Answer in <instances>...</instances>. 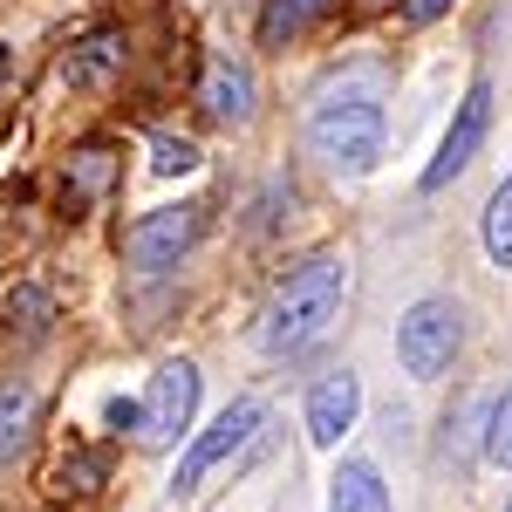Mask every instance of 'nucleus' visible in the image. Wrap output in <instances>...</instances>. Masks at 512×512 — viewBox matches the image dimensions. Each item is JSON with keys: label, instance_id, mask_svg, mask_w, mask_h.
<instances>
[{"label": "nucleus", "instance_id": "nucleus-16", "mask_svg": "<svg viewBox=\"0 0 512 512\" xmlns=\"http://www.w3.org/2000/svg\"><path fill=\"white\" fill-rule=\"evenodd\" d=\"M123 48H117V35H96V41H82V55H69V82H96L110 62H117Z\"/></svg>", "mask_w": 512, "mask_h": 512}, {"label": "nucleus", "instance_id": "nucleus-11", "mask_svg": "<svg viewBox=\"0 0 512 512\" xmlns=\"http://www.w3.org/2000/svg\"><path fill=\"white\" fill-rule=\"evenodd\" d=\"M117 185V151L110 144H82L69 158V198H103Z\"/></svg>", "mask_w": 512, "mask_h": 512}, {"label": "nucleus", "instance_id": "nucleus-3", "mask_svg": "<svg viewBox=\"0 0 512 512\" xmlns=\"http://www.w3.org/2000/svg\"><path fill=\"white\" fill-rule=\"evenodd\" d=\"M458 342H465V315H458V301H444V294L417 301L410 315L396 321V362H403L417 383H437V376L451 369Z\"/></svg>", "mask_w": 512, "mask_h": 512}, {"label": "nucleus", "instance_id": "nucleus-9", "mask_svg": "<svg viewBox=\"0 0 512 512\" xmlns=\"http://www.w3.org/2000/svg\"><path fill=\"white\" fill-rule=\"evenodd\" d=\"M198 103H205L219 123H246L253 117V76L239 69L233 55H212V62H205V96H198Z\"/></svg>", "mask_w": 512, "mask_h": 512}, {"label": "nucleus", "instance_id": "nucleus-2", "mask_svg": "<svg viewBox=\"0 0 512 512\" xmlns=\"http://www.w3.org/2000/svg\"><path fill=\"white\" fill-rule=\"evenodd\" d=\"M308 144H315V158L328 171L369 178L383 164V110L369 96H335V103H321L315 117H308Z\"/></svg>", "mask_w": 512, "mask_h": 512}, {"label": "nucleus", "instance_id": "nucleus-1", "mask_svg": "<svg viewBox=\"0 0 512 512\" xmlns=\"http://www.w3.org/2000/svg\"><path fill=\"white\" fill-rule=\"evenodd\" d=\"M342 294H349V267L335 260V253H315V260H301L294 274L274 287V301H267V315H260V342L274 355H294L321 342L335 315H342Z\"/></svg>", "mask_w": 512, "mask_h": 512}, {"label": "nucleus", "instance_id": "nucleus-7", "mask_svg": "<svg viewBox=\"0 0 512 512\" xmlns=\"http://www.w3.org/2000/svg\"><path fill=\"white\" fill-rule=\"evenodd\" d=\"M485 130H492V82H472V89H465V103H458V117H451V130H444V144H437L431 171H424V192H444V185L478 158Z\"/></svg>", "mask_w": 512, "mask_h": 512}, {"label": "nucleus", "instance_id": "nucleus-14", "mask_svg": "<svg viewBox=\"0 0 512 512\" xmlns=\"http://www.w3.org/2000/svg\"><path fill=\"white\" fill-rule=\"evenodd\" d=\"M28 417H35V390L28 383H0V458L28 437Z\"/></svg>", "mask_w": 512, "mask_h": 512}, {"label": "nucleus", "instance_id": "nucleus-19", "mask_svg": "<svg viewBox=\"0 0 512 512\" xmlns=\"http://www.w3.org/2000/svg\"><path fill=\"white\" fill-rule=\"evenodd\" d=\"M7 315H28V328H41V321H48V294H35V287H14V294H7Z\"/></svg>", "mask_w": 512, "mask_h": 512}, {"label": "nucleus", "instance_id": "nucleus-4", "mask_svg": "<svg viewBox=\"0 0 512 512\" xmlns=\"http://www.w3.org/2000/svg\"><path fill=\"white\" fill-rule=\"evenodd\" d=\"M198 233H205V205H158L123 233V260L144 267V274H164L198 246Z\"/></svg>", "mask_w": 512, "mask_h": 512}, {"label": "nucleus", "instance_id": "nucleus-10", "mask_svg": "<svg viewBox=\"0 0 512 512\" xmlns=\"http://www.w3.org/2000/svg\"><path fill=\"white\" fill-rule=\"evenodd\" d=\"M328 512H390V485L369 458H349L328 485Z\"/></svg>", "mask_w": 512, "mask_h": 512}, {"label": "nucleus", "instance_id": "nucleus-12", "mask_svg": "<svg viewBox=\"0 0 512 512\" xmlns=\"http://www.w3.org/2000/svg\"><path fill=\"white\" fill-rule=\"evenodd\" d=\"M485 253H492L499 274H512V178L492 192V205H485Z\"/></svg>", "mask_w": 512, "mask_h": 512}, {"label": "nucleus", "instance_id": "nucleus-8", "mask_svg": "<svg viewBox=\"0 0 512 512\" xmlns=\"http://www.w3.org/2000/svg\"><path fill=\"white\" fill-rule=\"evenodd\" d=\"M355 410H362V383H355L349 369L328 376V383H315V396H308V437H315L321 451H335V444L355 431Z\"/></svg>", "mask_w": 512, "mask_h": 512}, {"label": "nucleus", "instance_id": "nucleus-21", "mask_svg": "<svg viewBox=\"0 0 512 512\" xmlns=\"http://www.w3.org/2000/svg\"><path fill=\"white\" fill-rule=\"evenodd\" d=\"M506 512H512V506H506Z\"/></svg>", "mask_w": 512, "mask_h": 512}, {"label": "nucleus", "instance_id": "nucleus-13", "mask_svg": "<svg viewBox=\"0 0 512 512\" xmlns=\"http://www.w3.org/2000/svg\"><path fill=\"white\" fill-rule=\"evenodd\" d=\"M321 0H267L260 7V41L267 48H280V41H294L301 28H308V14H315Z\"/></svg>", "mask_w": 512, "mask_h": 512}, {"label": "nucleus", "instance_id": "nucleus-20", "mask_svg": "<svg viewBox=\"0 0 512 512\" xmlns=\"http://www.w3.org/2000/svg\"><path fill=\"white\" fill-rule=\"evenodd\" d=\"M444 7H451V0H403V21H417V28H424V21H437Z\"/></svg>", "mask_w": 512, "mask_h": 512}, {"label": "nucleus", "instance_id": "nucleus-17", "mask_svg": "<svg viewBox=\"0 0 512 512\" xmlns=\"http://www.w3.org/2000/svg\"><path fill=\"white\" fill-rule=\"evenodd\" d=\"M485 458H492V465H512V390L499 396V410H492V431H485Z\"/></svg>", "mask_w": 512, "mask_h": 512}, {"label": "nucleus", "instance_id": "nucleus-18", "mask_svg": "<svg viewBox=\"0 0 512 512\" xmlns=\"http://www.w3.org/2000/svg\"><path fill=\"white\" fill-rule=\"evenodd\" d=\"M96 478H103V458H76V465L55 472V492H89Z\"/></svg>", "mask_w": 512, "mask_h": 512}, {"label": "nucleus", "instance_id": "nucleus-15", "mask_svg": "<svg viewBox=\"0 0 512 512\" xmlns=\"http://www.w3.org/2000/svg\"><path fill=\"white\" fill-rule=\"evenodd\" d=\"M151 171H158V178H185V171H198V144L192 137H158V144H151Z\"/></svg>", "mask_w": 512, "mask_h": 512}, {"label": "nucleus", "instance_id": "nucleus-5", "mask_svg": "<svg viewBox=\"0 0 512 512\" xmlns=\"http://www.w3.org/2000/svg\"><path fill=\"white\" fill-rule=\"evenodd\" d=\"M260 424H267V410H260L253 396H239L233 410H219V417H212V431H198V444L185 451V465H178V478H171V485H178V492H198V485L219 472V465H233L239 451L253 444V431H260Z\"/></svg>", "mask_w": 512, "mask_h": 512}, {"label": "nucleus", "instance_id": "nucleus-6", "mask_svg": "<svg viewBox=\"0 0 512 512\" xmlns=\"http://www.w3.org/2000/svg\"><path fill=\"white\" fill-rule=\"evenodd\" d=\"M192 410H198V369L192 362H164L158 376H151V390H144V403H137V437L151 451H164L192 424Z\"/></svg>", "mask_w": 512, "mask_h": 512}]
</instances>
